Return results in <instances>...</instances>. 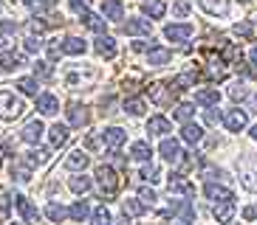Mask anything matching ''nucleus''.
<instances>
[{"label":"nucleus","mask_w":257,"mask_h":225,"mask_svg":"<svg viewBox=\"0 0 257 225\" xmlns=\"http://www.w3.org/2000/svg\"><path fill=\"white\" fill-rule=\"evenodd\" d=\"M96 183H99V188H102V194H107V197H113L116 192H119V174H116V169L113 166H107V164H102V166H96Z\"/></svg>","instance_id":"1"},{"label":"nucleus","mask_w":257,"mask_h":225,"mask_svg":"<svg viewBox=\"0 0 257 225\" xmlns=\"http://www.w3.org/2000/svg\"><path fill=\"white\" fill-rule=\"evenodd\" d=\"M23 98L15 96L12 90H0V118H17V116H23Z\"/></svg>","instance_id":"2"},{"label":"nucleus","mask_w":257,"mask_h":225,"mask_svg":"<svg viewBox=\"0 0 257 225\" xmlns=\"http://www.w3.org/2000/svg\"><path fill=\"white\" fill-rule=\"evenodd\" d=\"M161 217H164V220L181 217L184 222H192V220H195V208H192V202H189V200H181V202H173L167 211H161Z\"/></svg>","instance_id":"3"},{"label":"nucleus","mask_w":257,"mask_h":225,"mask_svg":"<svg viewBox=\"0 0 257 225\" xmlns=\"http://www.w3.org/2000/svg\"><path fill=\"white\" fill-rule=\"evenodd\" d=\"M195 34V28L189 26V22H170L164 28V37L170 40V42H184V40H189Z\"/></svg>","instance_id":"4"},{"label":"nucleus","mask_w":257,"mask_h":225,"mask_svg":"<svg viewBox=\"0 0 257 225\" xmlns=\"http://www.w3.org/2000/svg\"><path fill=\"white\" fill-rule=\"evenodd\" d=\"M223 118V124H226V130L229 132H240V130H246L249 127V116H246V110H229L226 116H220Z\"/></svg>","instance_id":"5"},{"label":"nucleus","mask_w":257,"mask_h":225,"mask_svg":"<svg viewBox=\"0 0 257 225\" xmlns=\"http://www.w3.org/2000/svg\"><path fill=\"white\" fill-rule=\"evenodd\" d=\"M204 194L209 197L212 202H223V200H234V192L226 186H218L215 180H206V186H204Z\"/></svg>","instance_id":"6"},{"label":"nucleus","mask_w":257,"mask_h":225,"mask_svg":"<svg viewBox=\"0 0 257 225\" xmlns=\"http://www.w3.org/2000/svg\"><path fill=\"white\" fill-rule=\"evenodd\" d=\"M170 194H184V197H195V186L189 183L184 174H170Z\"/></svg>","instance_id":"7"},{"label":"nucleus","mask_w":257,"mask_h":225,"mask_svg":"<svg viewBox=\"0 0 257 225\" xmlns=\"http://www.w3.org/2000/svg\"><path fill=\"white\" fill-rule=\"evenodd\" d=\"M102 141H105L107 150H119L121 144L127 141V132H124V130H119V127H107L105 132H102Z\"/></svg>","instance_id":"8"},{"label":"nucleus","mask_w":257,"mask_h":225,"mask_svg":"<svg viewBox=\"0 0 257 225\" xmlns=\"http://www.w3.org/2000/svg\"><path fill=\"white\" fill-rule=\"evenodd\" d=\"M159 152H161V158H164V160H170V164L181 160V144L175 141V138H164V141H161V146H159Z\"/></svg>","instance_id":"9"},{"label":"nucleus","mask_w":257,"mask_h":225,"mask_svg":"<svg viewBox=\"0 0 257 225\" xmlns=\"http://www.w3.org/2000/svg\"><path fill=\"white\" fill-rule=\"evenodd\" d=\"M15 206H17V211H20V217L26 220V222H37L40 220V214H37V208H34V206H31V200L29 197H15Z\"/></svg>","instance_id":"10"},{"label":"nucleus","mask_w":257,"mask_h":225,"mask_svg":"<svg viewBox=\"0 0 257 225\" xmlns=\"http://www.w3.org/2000/svg\"><path fill=\"white\" fill-rule=\"evenodd\" d=\"M60 51L62 54H71V56H82V54L88 51V42L79 40V37H65V40H62V45H60Z\"/></svg>","instance_id":"11"},{"label":"nucleus","mask_w":257,"mask_h":225,"mask_svg":"<svg viewBox=\"0 0 257 225\" xmlns=\"http://www.w3.org/2000/svg\"><path fill=\"white\" fill-rule=\"evenodd\" d=\"M218 102H220L218 88H201L195 93V104H201V107H218Z\"/></svg>","instance_id":"12"},{"label":"nucleus","mask_w":257,"mask_h":225,"mask_svg":"<svg viewBox=\"0 0 257 225\" xmlns=\"http://www.w3.org/2000/svg\"><path fill=\"white\" fill-rule=\"evenodd\" d=\"M93 48H96V54L105 56V60H113L116 56V42H113V37H107V34H99Z\"/></svg>","instance_id":"13"},{"label":"nucleus","mask_w":257,"mask_h":225,"mask_svg":"<svg viewBox=\"0 0 257 225\" xmlns=\"http://www.w3.org/2000/svg\"><path fill=\"white\" fill-rule=\"evenodd\" d=\"M43 132H46L43 121H29V124L23 127V132H20V138H23L26 144H37L40 138H43Z\"/></svg>","instance_id":"14"},{"label":"nucleus","mask_w":257,"mask_h":225,"mask_svg":"<svg viewBox=\"0 0 257 225\" xmlns=\"http://www.w3.org/2000/svg\"><path fill=\"white\" fill-rule=\"evenodd\" d=\"M212 214H215V220H218V222H232V220H234V200L215 202Z\"/></svg>","instance_id":"15"},{"label":"nucleus","mask_w":257,"mask_h":225,"mask_svg":"<svg viewBox=\"0 0 257 225\" xmlns=\"http://www.w3.org/2000/svg\"><path fill=\"white\" fill-rule=\"evenodd\" d=\"M150 98L156 104H173V84H153L150 88Z\"/></svg>","instance_id":"16"},{"label":"nucleus","mask_w":257,"mask_h":225,"mask_svg":"<svg viewBox=\"0 0 257 225\" xmlns=\"http://www.w3.org/2000/svg\"><path fill=\"white\" fill-rule=\"evenodd\" d=\"M173 130V124H170V118H164V116H153L150 121H147V132L150 135H167Z\"/></svg>","instance_id":"17"},{"label":"nucleus","mask_w":257,"mask_h":225,"mask_svg":"<svg viewBox=\"0 0 257 225\" xmlns=\"http://www.w3.org/2000/svg\"><path fill=\"white\" fill-rule=\"evenodd\" d=\"M37 110L43 112V116H54V112L60 110V102H57V96H51V93H43V96H37Z\"/></svg>","instance_id":"18"},{"label":"nucleus","mask_w":257,"mask_h":225,"mask_svg":"<svg viewBox=\"0 0 257 225\" xmlns=\"http://www.w3.org/2000/svg\"><path fill=\"white\" fill-rule=\"evenodd\" d=\"M201 3V8H204L206 14L218 17V14H226L229 12V0H198Z\"/></svg>","instance_id":"19"},{"label":"nucleus","mask_w":257,"mask_h":225,"mask_svg":"<svg viewBox=\"0 0 257 225\" xmlns=\"http://www.w3.org/2000/svg\"><path fill=\"white\" fill-rule=\"evenodd\" d=\"M121 31H124V34H130V37L150 34V20H127L124 26H121Z\"/></svg>","instance_id":"20"},{"label":"nucleus","mask_w":257,"mask_h":225,"mask_svg":"<svg viewBox=\"0 0 257 225\" xmlns=\"http://www.w3.org/2000/svg\"><path fill=\"white\" fill-rule=\"evenodd\" d=\"M88 164H91V158L85 155L82 150L71 152V155H68V160H65V166H68L71 172H82V169H85V166H88Z\"/></svg>","instance_id":"21"},{"label":"nucleus","mask_w":257,"mask_h":225,"mask_svg":"<svg viewBox=\"0 0 257 225\" xmlns=\"http://www.w3.org/2000/svg\"><path fill=\"white\" fill-rule=\"evenodd\" d=\"M170 56H173V54L167 51V48H161V45H156V48H150V51H147V62H150L153 68L167 65V62H170Z\"/></svg>","instance_id":"22"},{"label":"nucleus","mask_w":257,"mask_h":225,"mask_svg":"<svg viewBox=\"0 0 257 225\" xmlns=\"http://www.w3.org/2000/svg\"><path fill=\"white\" fill-rule=\"evenodd\" d=\"M68 121L74 124V127L88 124V107H85V104H71L68 107Z\"/></svg>","instance_id":"23"},{"label":"nucleus","mask_w":257,"mask_h":225,"mask_svg":"<svg viewBox=\"0 0 257 225\" xmlns=\"http://www.w3.org/2000/svg\"><path fill=\"white\" fill-rule=\"evenodd\" d=\"M68 217L74 220V222H85V220L91 217V208H88V202H85V200L74 202V206L68 208Z\"/></svg>","instance_id":"24"},{"label":"nucleus","mask_w":257,"mask_h":225,"mask_svg":"<svg viewBox=\"0 0 257 225\" xmlns=\"http://www.w3.org/2000/svg\"><path fill=\"white\" fill-rule=\"evenodd\" d=\"M107 20H121L124 17V6H121V0H105V6H102Z\"/></svg>","instance_id":"25"},{"label":"nucleus","mask_w":257,"mask_h":225,"mask_svg":"<svg viewBox=\"0 0 257 225\" xmlns=\"http://www.w3.org/2000/svg\"><path fill=\"white\" fill-rule=\"evenodd\" d=\"M181 138L187 144H198L201 138H204V130L198 127V124H189V121H184V130H181Z\"/></svg>","instance_id":"26"},{"label":"nucleus","mask_w":257,"mask_h":225,"mask_svg":"<svg viewBox=\"0 0 257 225\" xmlns=\"http://www.w3.org/2000/svg\"><path fill=\"white\" fill-rule=\"evenodd\" d=\"M82 22H85V28L96 31V34H102V31H105V20H102L99 14H93V12H88V8L82 12Z\"/></svg>","instance_id":"27"},{"label":"nucleus","mask_w":257,"mask_h":225,"mask_svg":"<svg viewBox=\"0 0 257 225\" xmlns=\"http://www.w3.org/2000/svg\"><path fill=\"white\" fill-rule=\"evenodd\" d=\"M51 144L54 146H65L68 144V127L65 124H54L51 127Z\"/></svg>","instance_id":"28"},{"label":"nucleus","mask_w":257,"mask_h":225,"mask_svg":"<svg viewBox=\"0 0 257 225\" xmlns=\"http://www.w3.org/2000/svg\"><path fill=\"white\" fill-rule=\"evenodd\" d=\"M26 65L23 56H17V54H0V68L3 70H15V68Z\"/></svg>","instance_id":"29"},{"label":"nucleus","mask_w":257,"mask_h":225,"mask_svg":"<svg viewBox=\"0 0 257 225\" xmlns=\"http://www.w3.org/2000/svg\"><path fill=\"white\" fill-rule=\"evenodd\" d=\"M130 155L136 158V160H150L153 150H150V144L147 141H136L133 144V150H130Z\"/></svg>","instance_id":"30"},{"label":"nucleus","mask_w":257,"mask_h":225,"mask_svg":"<svg viewBox=\"0 0 257 225\" xmlns=\"http://www.w3.org/2000/svg\"><path fill=\"white\" fill-rule=\"evenodd\" d=\"M17 88L23 90L26 96H37V88H40V82H37V76H23V79L17 82Z\"/></svg>","instance_id":"31"},{"label":"nucleus","mask_w":257,"mask_h":225,"mask_svg":"<svg viewBox=\"0 0 257 225\" xmlns=\"http://www.w3.org/2000/svg\"><path fill=\"white\" fill-rule=\"evenodd\" d=\"M46 217L51 220V222H62V220L68 217V211L62 208L60 202H48V208H46Z\"/></svg>","instance_id":"32"},{"label":"nucleus","mask_w":257,"mask_h":225,"mask_svg":"<svg viewBox=\"0 0 257 225\" xmlns=\"http://www.w3.org/2000/svg\"><path fill=\"white\" fill-rule=\"evenodd\" d=\"M48 158H51V152H48V150H31L26 160H29V166H43Z\"/></svg>","instance_id":"33"},{"label":"nucleus","mask_w":257,"mask_h":225,"mask_svg":"<svg viewBox=\"0 0 257 225\" xmlns=\"http://www.w3.org/2000/svg\"><path fill=\"white\" fill-rule=\"evenodd\" d=\"M173 88L175 90H187V88H195V74H181L173 79Z\"/></svg>","instance_id":"34"},{"label":"nucleus","mask_w":257,"mask_h":225,"mask_svg":"<svg viewBox=\"0 0 257 225\" xmlns=\"http://www.w3.org/2000/svg\"><path fill=\"white\" fill-rule=\"evenodd\" d=\"M71 188H74L76 194L91 192V178H85V174H79V178H71Z\"/></svg>","instance_id":"35"},{"label":"nucleus","mask_w":257,"mask_h":225,"mask_svg":"<svg viewBox=\"0 0 257 225\" xmlns=\"http://www.w3.org/2000/svg\"><path fill=\"white\" fill-rule=\"evenodd\" d=\"M144 12H147V17H153V20H159V17H164L167 6L161 3V0H153V3H147V6H144Z\"/></svg>","instance_id":"36"},{"label":"nucleus","mask_w":257,"mask_h":225,"mask_svg":"<svg viewBox=\"0 0 257 225\" xmlns=\"http://www.w3.org/2000/svg\"><path fill=\"white\" fill-rule=\"evenodd\" d=\"M220 56H223V62H226V65H229V62H240V48H237V45H232V42H226Z\"/></svg>","instance_id":"37"},{"label":"nucleus","mask_w":257,"mask_h":225,"mask_svg":"<svg viewBox=\"0 0 257 225\" xmlns=\"http://www.w3.org/2000/svg\"><path fill=\"white\" fill-rule=\"evenodd\" d=\"M12 178L26 183V180H31V169L26 164H12Z\"/></svg>","instance_id":"38"},{"label":"nucleus","mask_w":257,"mask_h":225,"mask_svg":"<svg viewBox=\"0 0 257 225\" xmlns=\"http://www.w3.org/2000/svg\"><path fill=\"white\" fill-rule=\"evenodd\" d=\"M234 34H237V37H243V40H251V37H254V26H251V22H246V20H243V22H234Z\"/></svg>","instance_id":"39"},{"label":"nucleus","mask_w":257,"mask_h":225,"mask_svg":"<svg viewBox=\"0 0 257 225\" xmlns=\"http://www.w3.org/2000/svg\"><path fill=\"white\" fill-rule=\"evenodd\" d=\"M121 208H124V217H139V214H144V206L136 202V200H124Z\"/></svg>","instance_id":"40"},{"label":"nucleus","mask_w":257,"mask_h":225,"mask_svg":"<svg viewBox=\"0 0 257 225\" xmlns=\"http://www.w3.org/2000/svg\"><path fill=\"white\" fill-rule=\"evenodd\" d=\"M144 110H147V107H144L142 98H127V102H124V112H130V116H142Z\"/></svg>","instance_id":"41"},{"label":"nucleus","mask_w":257,"mask_h":225,"mask_svg":"<svg viewBox=\"0 0 257 225\" xmlns=\"http://www.w3.org/2000/svg\"><path fill=\"white\" fill-rule=\"evenodd\" d=\"M12 211V197H9V188L0 186V217H9Z\"/></svg>","instance_id":"42"},{"label":"nucleus","mask_w":257,"mask_h":225,"mask_svg":"<svg viewBox=\"0 0 257 225\" xmlns=\"http://www.w3.org/2000/svg\"><path fill=\"white\" fill-rule=\"evenodd\" d=\"M192 116H195V107H192V104H178V107H175V118H178V121H189Z\"/></svg>","instance_id":"43"},{"label":"nucleus","mask_w":257,"mask_h":225,"mask_svg":"<svg viewBox=\"0 0 257 225\" xmlns=\"http://www.w3.org/2000/svg\"><path fill=\"white\" fill-rule=\"evenodd\" d=\"M156 200H159V197H156V192H153V188H142V192H139V202H142L144 208H147V206H153Z\"/></svg>","instance_id":"44"},{"label":"nucleus","mask_w":257,"mask_h":225,"mask_svg":"<svg viewBox=\"0 0 257 225\" xmlns=\"http://www.w3.org/2000/svg\"><path fill=\"white\" fill-rule=\"evenodd\" d=\"M240 180H243V186L249 188V192H257V169L254 172H243Z\"/></svg>","instance_id":"45"},{"label":"nucleus","mask_w":257,"mask_h":225,"mask_svg":"<svg viewBox=\"0 0 257 225\" xmlns=\"http://www.w3.org/2000/svg\"><path fill=\"white\" fill-rule=\"evenodd\" d=\"M91 220H93V222H110V211H107L105 206H99V208H93Z\"/></svg>","instance_id":"46"},{"label":"nucleus","mask_w":257,"mask_h":225,"mask_svg":"<svg viewBox=\"0 0 257 225\" xmlns=\"http://www.w3.org/2000/svg\"><path fill=\"white\" fill-rule=\"evenodd\" d=\"M34 76L48 79V76H51V65H48V62H37V65H34Z\"/></svg>","instance_id":"47"},{"label":"nucleus","mask_w":257,"mask_h":225,"mask_svg":"<svg viewBox=\"0 0 257 225\" xmlns=\"http://www.w3.org/2000/svg\"><path fill=\"white\" fill-rule=\"evenodd\" d=\"M142 178L150 180V183H156V180H159V169H156V166H144V169H142Z\"/></svg>","instance_id":"48"},{"label":"nucleus","mask_w":257,"mask_h":225,"mask_svg":"<svg viewBox=\"0 0 257 225\" xmlns=\"http://www.w3.org/2000/svg\"><path fill=\"white\" fill-rule=\"evenodd\" d=\"M229 96H232L234 102H243V98H246V88H243V84L237 82V84H234L232 90H229Z\"/></svg>","instance_id":"49"},{"label":"nucleus","mask_w":257,"mask_h":225,"mask_svg":"<svg viewBox=\"0 0 257 225\" xmlns=\"http://www.w3.org/2000/svg\"><path fill=\"white\" fill-rule=\"evenodd\" d=\"M204 174L206 180H215V178H223V172H220V169H215V166H204Z\"/></svg>","instance_id":"50"},{"label":"nucleus","mask_w":257,"mask_h":225,"mask_svg":"<svg viewBox=\"0 0 257 225\" xmlns=\"http://www.w3.org/2000/svg\"><path fill=\"white\" fill-rule=\"evenodd\" d=\"M40 48H43L40 37H29V40H26V51H40Z\"/></svg>","instance_id":"51"},{"label":"nucleus","mask_w":257,"mask_h":225,"mask_svg":"<svg viewBox=\"0 0 257 225\" xmlns=\"http://www.w3.org/2000/svg\"><path fill=\"white\" fill-rule=\"evenodd\" d=\"M187 12H189V3H187V0H178V3H175V14L187 17Z\"/></svg>","instance_id":"52"},{"label":"nucleus","mask_w":257,"mask_h":225,"mask_svg":"<svg viewBox=\"0 0 257 225\" xmlns=\"http://www.w3.org/2000/svg\"><path fill=\"white\" fill-rule=\"evenodd\" d=\"M68 3H71V8H74V12H85L91 0H68Z\"/></svg>","instance_id":"53"},{"label":"nucleus","mask_w":257,"mask_h":225,"mask_svg":"<svg viewBox=\"0 0 257 225\" xmlns=\"http://www.w3.org/2000/svg\"><path fill=\"white\" fill-rule=\"evenodd\" d=\"M243 220H257V206H246L243 208Z\"/></svg>","instance_id":"54"},{"label":"nucleus","mask_w":257,"mask_h":225,"mask_svg":"<svg viewBox=\"0 0 257 225\" xmlns=\"http://www.w3.org/2000/svg\"><path fill=\"white\" fill-rule=\"evenodd\" d=\"M206 121H209V124H218V121H220V112L209 110V112H206Z\"/></svg>","instance_id":"55"},{"label":"nucleus","mask_w":257,"mask_h":225,"mask_svg":"<svg viewBox=\"0 0 257 225\" xmlns=\"http://www.w3.org/2000/svg\"><path fill=\"white\" fill-rule=\"evenodd\" d=\"M251 62H254V65H257V45H254V48H251Z\"/></svg>","instance_id":"56"},{"label":"nucleus","mask_w":257,"mask_h":225,"mask_svg":"<svg viewBox=\"0 0 257 225\" xmlns=\"http://www.w3.org/2000/svg\"><path fill=\"white\" fill-rule=\"evenodd\" d=\"M251 138H254V141H257V124H254V127H251Z\"/></svg>","instance_id":"57"},{"label":"nucleus","mask_w":257,"mask_h":225,"mask_svg":"<svg viewBox=\"0 0 257 225\" xmlns=\"http://www.w3.org/2000/svg\"><path fill=\"white\" fill-rule=\"evenodd\" d=\"M26 3H37V0H26Z\"/></svg>","instance_id":"58"}]
</instances>
